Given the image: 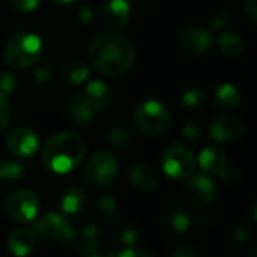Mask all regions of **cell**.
Returning a JSON list of instances; mask_svg holds the SVG:
<instances>
[{
	"mask_svg": "<svg viewBox=\"0 0 257 257\" xmlns=\"http://www.w3.org/2000/svg\"><path fill=\"white\" fill-rule=\"evenodd\" d=\"M199 163L206 173H220L227 166V154L218 146H208L199 155Z\"/></svg>",
	"mask_w": 257,
	"mask_h": 257,
	"instance_id": "obj_17",
	"label": "cell"
},
{
	"mask_svg": "<svg viewBox=\"0 0 257 257\" xmlns=\"http://www.w3.org/2000/svg\"><path fill=\"white\" fill-rule=\"evenodd\" d=\"M212 101L218 108L229 111V110H235L241 105L242 96L236 86H233L230 83H224L215 89V92L212 95Z\"/></svg>",
	"mask_w": 257,
	"mask_h": 257,
	"instance_id": "obj_18",
	"label": "cell"
},
{
	"mask_svg": "<svg viewBox=\"0 0 257 257\" xmlns=\"http://www.w3.org/2000/svg\"><path fill=\"white\" fill-rule=\"evenodd\" d=\"M90 75V68L81 60H71L63 66L62 77L69 84H81Z\"/></svg>",
	"mask_w": 257,
	"mask_h": 257,
	"instance_id": "obj_23",
	"label": "cell"
},
{
	"mask_svg": "<svg viewBox=\"0 0 257 257\" xmlns=\"http://www.w3.org/2000/svg\"><path fill=\"white\" fill-rule=\"evenodd\" d=\"M178 41L187 53L202 56L211 50L214 44V35L203 26H188L179 32Z\"/></svg>",
	"mask_w": 257,
	"mask_h": 257,
	"instance_id": "obj_10",
	"label": "cell"
},
{
	"mask_svg": "<svg viewBox=\"0 0 257 257\" xmlns=\"http://www.w3.org/2000/svg\"><path fill=\"white\" fill-rule=\"evenodd\" d=\"M117 238H119L120 245H123V247H131V245H136L139 242V233H137V230L133 229V227H130V226L122 227L119 230Z\"/></svg>",
	"mask_w": 257,
	"mask_h": 257,
	"instance_id": "obj_32",
	"label": "cell"
},
{
	"mask_svg": "<svg viewBox=\"0 0 257 257\" xmlns=\"http://www.w3.org/2000/svg\"><path fill=\"white\" fill-rule=\"evenodd\" d=\"M181 134L187 140H199L202 137V126L199 122L187 120V122H184V125L181 128Z\"/></svg>",
	"mask_w": 257,
	"mask_h": 257,
	"instance_id": "obj_31",
	"label": "cell"
},
{
	"mask_svg": "<svg viewBox=\"0 0 257 257\" xmlns=\"http://www.w3.org/2000/svg\"><path fill=\"white\" fill-rule=\"evenodd\" d=\"M218 48L220 51L226 56V57H241L245 51V42L241 36L230 33V32H224L218 36Z\"/></svg>",
	"mask_w": 257,
	"mask_h": 257,
	"instance_id": "obj_22",
	"label": "cell"
},
{
	"mask_svg": "<svg viewBox=\"0 0 257 257\" xmlns=\"http://www.w3.org/2000/svg\"><path fill=\"white\" fill-rule=\"evenodd\" d=\"M39 211V199L30 190H18L11 193L3 202V212L17 223H29L36 218Z\"/></svg>",
	"mask_w": 257,
	"mask_h": 257,
	"instance_id": "obj_7",
	"label": "cell"
},
{
	"mask_svg": "<svg viewBox=\"0 0 257 257\" xmlns=\"http://www.w3.org/2000/svg\"><path fill=\"white\" fill-rule=\"evenodd\" d=\"M86 203H87V194L80 187L66 188L59 199V208L65 214H77L84 209Z\"/></svg>",
	"mask_w": 257,
	"mask_h": 257,
	"instance_id": "obj_19",
	"label": "cell"
},
{
	"mask_svg": "<svg viewBox=\"0 0 257 257\" xmlns=\"http://www.w3.org/2000/svg\"><path fill=\"white\" fill-rule=\"evenodd\" d=\"M89 59L99 74L116 78L130 71L136 59V50L125 36L104 32L90 41Z\"/></svg>",
	"mask_w": 257,
	"mask_h": 257,
	"instance_id": "obj_1",
	"label": "cell"
},
{
	"mask_svg": "<svg viewBox=\"0 0 257 257\" xmlns=\"http://www.w3.org/2000/svg\"><path fill=\"white\" fill-rule=\"evenodd\" d=\"M35 80L39 83V84H50L54 77H56V69H54V63L50 62V60H38L35 63Z\"/></svg>",
	"mask_w": 257,
	"mask_h": 257,
	"instance_id": "obj_28",
	"label": "cell"
},
{
	"mask_svg": "<svg viewBox=\"0 0 257 257\" xmlns=\"http://www.w3.org/2000/svg\"><path fill=\"white\" fill-rule=\"evenodd\" d=\"M133 120L140 133L149 137H157L170 130L172 114L160 101L148 99L136 108Z\"/></svg>",
	"mask_w": 257,
	"mask_h": 257,
	"instance_id": "obj_4",
	"label": "cell"
},
{
	"mask_svg": "<svg viewBox=\"0 0 257 257\" xmlns=\"http://www.w3.org/2000/svg\"><path fill=\"white\" fill-rule=\"evenodd\" d=\"M245 123L236 114H223L209 126V136L218 143H235L242 139Z\"/></svg>",
	"mask_w": 257,
	"mask_h": 257,
	"instance_id": "obj_11",
	"label": "cell"
},
{
	"mask_svg": "<svg viewBox=\"0 0 257 257\" xmlns=\"http://www.w3.org/2000/svg\"><path fill=\"white\" fill-rule=\"evenodd\" d=\"M170 254L175 257H196L197 256V251H194V250H191V248H188L185 245H179L178 248L172 250Z\"/></svg>",
	"mask_w": 257,
	"mask_h": 257,
	"instance_id": "obj_41",
	"label": "cell"
},
{
	"mask_svg": "<svg viewBox=\"0 0 257 257\" xmlns=\"http://www.w3.org/2000/svg\"><path fill=\"white\" fill-rule=\"evenodd\" d=\"M42 39L33 32H18L5 47V60L14 69H26L41 59Z\"/></svg>",
	"mask_w": 257,
	"mask_h": 257,
	"instance_id": "obj_3",
	"label": "cell"
},
{
	"mask_svg": "<svg viewBox=\"0 0 257 257\" xmlns=\"http://www.w3.org/2000/svg\"><path fill=\"white\" fill-rule=\"evenodd\" d=\"M248 238H250V235H248V229L247 227H238L236 230H235V239L238 241V242H245V241H248Z\"/></svg>",
	"mask_w": 257,
	"mask_h": 257,
	"instance_id": "obj_42",
	"label": "cell"
},
{
	"mask_svg": "<svg viewBox=\"0 0 257 257\" xmlns=\"http://www.w3.org/2000/svg\"><path fill=\"white\" fill-rule=\"evenodd\" d=\"M39 3H41V0H11V5L21 12L33 11L39 6Z\"/></svg>",
	"mask_w": 257,
	"mask_h": 257,
	"instance_id": "obj_37",
	"label": "cell"
},
{
	"mask_svg": "<svg viewBox=\"0 0 257 257\" xmlns=\"http://www.w3.org/2000/svg\"><path fill=\"white\" fill-rule=\"evenodd\" d=\"M98 212L99 215L105 220V221H110L116 217V212H117V205H116V200L111 197V196H102L99 200H98Z\"/></svg>",
	"mask_w": 257,
	"mask_h": 257,
	"instance_id": "obj_29",
	"label": "cell"
},
{
	"mask_svg": "<svg viewBox=\"0 0 257 257\" xmlns=\"http://www.w3.org/2000/svg\"><path fill=\"white\" fill-rule=\"evenodd\" d=\"M211 23L214 29H224L230 23V14L227 11H218L214 14Z\"/></svg>",
	"mask_w": 257,
	"mask_h": 257,
	"instance_id": "obj_36",
	"label": "cell"
},
{
	"mask_svg": "<svg viewBox=\"0 0 257 257\" xmlns=\"http://www.w3.org/2000/svg\"><path fill=\"white\" fill-rule=\"evenodd\" d=\"M119 172V161L110 151L95 152L84 164V179L98 188H111Z\"/></svg>",
	"mask_w": 257,
	"mask_h": 257,
	"instance_id": "obj_5",
	"label": "cell"
},
{
	"mask_svg": "<svg viewBox=\"0 0 257 257\" xmlns=\"http://www.w3.org/2000/svg\"><path fill=\"white\" fill-rule=\"evenodd\" d=\"M119 257H151L152 253L149 250H143V248H139L137 245H131V247H126L123 248L122 251L117 253Z\"/></svg>",
	"mask_w": 257,
	"mask_h": 257,
	"instance_id": "obj_35",
	"label": "cell"
},
{
	"mask_svg": "<svg viewBox=\"0 0 257 257\" xmlns=\"http://www.w3.org/2000/svg\"><path fill=\"white\" fill-rule=\"evenodd\" d=\"M36 235L30 229H17L11 233L8 247L14 256H27L33 251Z\"/></svg>",
	"mask_w": 257,
	"mask_h": 257,
	"instance_id": "obj_16",
	"label": "cell"
},
{
	"mask_svg": "<svg viewBox=\"0 0 257 257\" xmlns=\"http://www.w3.org/2000/svg\"><path fill=\"white\" fill-rule=\"evenodd\" d=\"M84 157L86 143L78 134L71 131L50 137L41 149L42 164L48 172L57 175H66L75 170L84 161Z\"/></svg>",
	"mask_w": 257,
	"mask_h": 257,
	"instance_id": "obj_2",
	"label": "cell"
},
{
	"mask_svg": "<svg viewBox=\"0 0 257 257\" xmlns=\"http://www.w3.org/2000/svg\"><path fill=\"white\" fill-rule=\"evenodd\" d=\"M164 218H166L167 224L170 226V229L175 230L176 233H185L191 224L190 215L181 206H170L166 211Z\"/></svg>",
	"mask_w": 257,
	"mask_h": 257,
	"instance_id": "obj_24",
	"label": "cell"
},
{
	"mask_svg": "<svg viewBox=\"0 0 257 257\" xmlns=\"http://www.w3.org/2000/svg\"><path fill=\"white\" fill-rule=\"evenodd\" d=\"M133 17V8L128 0H107L102 8V20L110 29H123Z\"/></svg>",
	"mask_w": 257,
	"mask_h": 257,
	"instance_id": "obj_12",
	"label": "cell"
},
{
	"mask_svg": "<svg viewBox=\"0 0 257 257\" xmlns=\"http://www.w3.org/2000/svg\"><path fill=\"white\" fill-rule=\"evenodd\" d=\"M107 143H108L110 149L123 152L128 149V146L131 143V131L125 125H117L108 133Z\"/></svg>",
	"mask_w": 257,
	"mask_h": 257,
	"instance_id": "obj_25",
	"label": "cell"
},
{
	"mask_svg": "<svg viewBox=\"0 0 257 257\" xmlns=\"http://www.w3.org/2000/svg\"><path fill=\"white\" fill-rule=\"evenodd\" d=\"M65 220L66 218L57 212H47L35 220L33 233L45 242H57Z\"/></svg>",
	"mask_w": 257,
	"mask_h": 257,
	"instance_id": "obj_13",
	"label": "cell"
},
{
	"mask_svg": "<svg viewBox=\"0 0 257 257\" xmlns=\"http://www.w3.org/2000/svg\"><path fill=\"white\" fill-rule=\"evenodd\" d=\"M102 244V235L101 229L95 223H89L83 229V245H81V254L83 256H98L99 248Z\"/></svg>",
	"mask_w": 257,
	"mask_h": 257,
	"instance_id": "obj_21",
	"label": "cell"
},
{
	"mask_svg": "<svg viewBox=\"0 0 257 257\" xmlns=\"http://www.w3.org/2000/svg\"><path fill=\"white\" fill-rule=\"evenodd\" d=\"M95 18V8L92 3H86L81 9H80V20L83 23H90Z\"/></svg>",
	"mask_w": 257,
	"mask_h": 257,
	"instance_id": "obj_38",
	"label": "cell"
},
{
	"mask_svg": "<svg viewBox=\"0 0 257 257\" xmlns=\"http://www.w3.org/2000/svg\"><path fill=\"white\" fill-rule=\"evenodd\" d=\"M217 175H220V179H221L223 182H226V184H232V182H235L236 178H238V172L233 170V169H227V166H226L220 173H217Z\"/></svg>",
	"mask_w": 257,
	"mask_h": 257,
	"instance_id": "obj_40",
	"label": "cell"
},
{
	"mask_svg": "<svg viewBox=\"0 0 257 257\" xmlns=\"http://www.w3.org/2000/svg\"><path fill=\"white\" fill-rule=\"evenodd\" d=\"M75 238H77V230H75L74 224H72L69 220H65L57 242H60V244H63V245H69V244H72V242L75 241Z\"/></svg>",
	"mask_w": 257,
	"mask_h": 257,
	"instance_id": "obj_34",
	"label": "cell"
},
{
	"mask_svg": "<svg viewBox=\"0 0 257 257\" xmlns=\"http://www.w3.org/2000/svg\"><path fill=\"white\" fill-rule=\"evenodd\" d=\"M83 96H84V99L87 101V104L92 107V110L95 113L107 110L111 105V102H113V93H111V90L101 80H92V81H89L87 86H86V90H84Z\"/></svg>",
	"mask_w": 257,
	"mask_h": 257,
	"instance_id": "obj_15",
	"label": "cell"
},
{
	"mask_svg": "<svg viewBox=\"0 0 257 257\" xmlns=\"http://www.w3.org/2000/svg\"><path fill=\"white\" fill-rule=\"evenodd\" d=\"M18 86V80L12 72H0V93L9 95Z\"/></svg>",
	"mask_w": 257,
	"mask_h": 257,
	"instance_id": "obj_33",
	"label": "cell"
},
{
	"mask_svg": "<svg viewBox=\"0 0 257 257\" xmlns=\"http://www.w3.org/2000/svg\"><path fill=\"white\" fill-rule=\"evenodd\" d=\"M12 119V105L8 99V95L0 93V131L9 126Z\"/></svg>",
	"mask_w": 257,
	"mask_h": 257,
	"instance_id": "obj_30",
	"label": "cell"
},
{
	"mask_svg": "<svg viewBox=\"0 0 257 257\" xmlns=\"http://www.w3.org/2000/svg\"><path fill=\"white\" fill-rule=\"evenodd\" d=\"M244 14L247 17V20L250 23H256L257 21V0H248V3L245 5Z\"/></svg>",
	"mask_w": 257,
	"mask_h": 257,
	"instance_id": "obj_39",
	"label": "cell"
},
{
	"mask_svg": "<svg viewBox=\"0 0 257 257\" xmlns=\"http://www.w3.org/2000/svg\"><path fill=\"white\" fill-rule=\"evenodd\" d=\"M68 116L74 123H78L81 126L89 125L93 117H95V111L92 110V107L87 104V101L84 99L83 95H74L68 104Z\"/></svg>",
	"mask_w": 257,
	"mask_h": 257,
	"instance_id": "obj_20",
	"label": "cell"
},
{
	"mask_svg": "<svg viewBox=\"0 0 257 257\" xmlns=\"http://www.w3.org/2000/svg\"><path fill=\"white\" fill-rule=\"evenodd\" d=\"M24 178V166L17 160H8L0 164V181L17 182Z\"/></svg>",
	"mask_w": 257,
	"mask_h": 257,
	"instance_id": "obj_26",
	"label": "cell"
},
{
	"mask_svg": "<svg viewBox=\"0 0 257 257\" xmlns=\"http://www.w3.org/2000/svg\"><path fill=\"white\" fill-rule=\"evenodd\" d=\"M185 194L191 208L205 209L215 200L217 188H215L214 181L209 176L196 175L188 181L185 187Z\"/></svg>",
	"mask_w": 257,
	"mask_h": 257,
	"instance_id": "obj_9",
	"label": "cell"
},
{
	"mask_svg": "<svg viewBox=\"0 0 257 257\" xmlns=\"http://www.w3.org/2000/svg\"><path fill=\"white\" fill-rule=\"evenodd\" d=\"M56 5H59V6H69V5H72V3H75L77 0H53Z\"/></svg>",
	"mask_w": 257,
	"mask_h": 257,
	"instance_id": "obj_43",
	"label": "cell"
},
{
	"mask_svg": "<svg viewBox=\"0 0 257 257\" xmlns=\"http://www.w3.org/2000/svg\"><path fill=\"white\" fill-rule=\"evenodd\" d=\"M6 146L12 155L20 160H27L33 157L39 149V137L38 134L27 126L14 128L6 137Z\"/></svg>",
	"mask_w": 257,
	"mask_h": 257,
	"instance_id": "obj_8",
	"label": "cell"
},
{
	"mask_svg": "<svg viewBox=\"0 0 257 257\" xmlns=\"http://www.w3.org/2000/svg\"><path fill=\"white\" fill-rule=\"evenodd\" d=\"M128 178L131 185L142 191H152L160 185V173L149 163L134 164L130 170Z\"/></svg>",
	"mask_w": 257,
	"mask_h": 257,
	"instance_id": "obj_14",
	"label": "cell"
},
{
	"mask_svg": "<svg viewBox=\"0 0 257 257\" xmlns=\"http://www.w3.org/2000/svg\"><path fill=\"white\" fill-rule=\"evenodd\" d=\"M206 104V93L202 89H190L182 95V105L188 111H199Z\"/></svg>",
	"mask_w": 257,
	"mask_h": 257,
	"instance_id": "obj_27",
	"label": "cell"
},
{
	"mask_svg": "<svg viewBox=\"0 0 257 257\" xmlns=\"http://www.w3.org/2000/svg\"><path fill=\"white\" fill-rule=\"evenodd\" d=\"M163 170L167 176L173 179H185L190 178L197 166L194 152L182 145L173 143L163 154Z\"/></svg>",
	"mask_w": 257,
	"mask_h": 257,
	"instance_id": "obj_6",
	"label": "cell"
}]
</instances>
